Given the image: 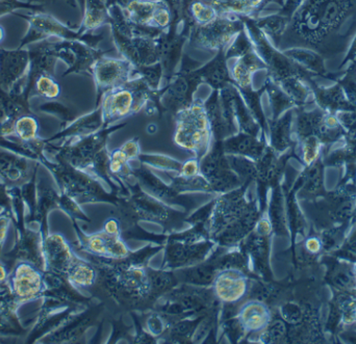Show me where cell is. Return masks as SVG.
<instances>
[{
    "label": "cell",
    "mask_w": 356,
    "mask_h": 344,
    "mask_svg": "<svg viewBox=\"0 0 356 344\" xmlns=\"http://www.w3.org/2000/svg\"><path fill=\"white\" fill-rule=\"evenodd\" d=\"M110 131H100L81 137H73V141L60 148L56 154V162L73 166L93 177L106 178L108 155L106 149V137Z\"/></svg>",
    "instance_id": "6da1fadb"
},
{
    "label": "cell",
    "mask_w": 356,
    "mask_h": 344,
    "mask_svg": "<svg viewBox=\"0 0 356 344\" xmlns=\"http://www.w3.org/2000/svg\"><path fill=\"white\" fill-rule=\"evenodd\" d=\"M175 117V144L200 160L211 149L213 141L204 101L194 100L177 112Z\"/></svg>",
    "instance_id": "7a4b0ae2"
},
{
    "label": "cell",
    "mask_w": 356,
    "mask_h": 344,
    "mask_svg": "<svg viewBox=\"0 0 356 344\" xmlns=\"http://www.w3.org/2000/svg\"><path fill=\"white\" fill-rule=\"evenodd\" d=\"M158 94L159 91L150 89L147 83L138 76L122 87L106 92L100 98L104 124L137 114L148 104L159 105Z\"/></svg>",
    "instance_id": "3957f363"
},
{
    "label": "cell",
    "mask_w": 356,
    "mask_h": 344,
    "mask_svg": "<svg viewBox=\"0 0 356 344\" xmlns=\"http://www.w3.org/2000/svg\"><path fill=\"white\" fill-rule=\"evenodd\" d=\"M244 28L243 17L218 15L211 22L194 25L188 42L192 47L198 49L225 51Z\"/></svg>",
    "instance_id": "277c9868"
},
{
    "label": "cell",
    "mask_w": 356,
    "mask_h": 344,
    "mask_svg": "<svg viewBox=\"0 0 356 344\" xmlns=\"http://www.w3.org/2000/svg\"><path fill=\"white\" fill-rule=\"evenodd\" d=\"M202 83L195 64L191 62L188 55L182 56L177 72L159 91V105L165 110L177 114L194 101V93Z\"/></svg>",
    "instance_id": "5b68a950"
},
{
    "label": "cell",
    "mask_w": 356,
    "mask_h": 344,
    "mask_svg": "<svg viewBox=\"0 0 356 344\" xmlns=\"http://www.w3.org/2000/svg\"><path fill=\"white\" fill-rule=\"evenodd\" d=\"M200 174L209 181L213 191L228 193L243 184L230 166L222 141H213V147L200 158Z\"/></svg>",
    "instance_id": "8992f818"
},
{
    "label": "cell",
    "mask_w": 356,
    "mask_h": 344,
    "mask_svg": "<svg viewBox=\"0 0 356 344\" xmlns=\"http://www.w3.org/2000/svg\"><path fill=\"white\" fill-rule=\"evenodd\" d=\"M45 164L56 177L62 193L76 202L91 201L102 191L99 183L88 173L63 162H46Z\"/></svg>",
    "instance_id": "52a82bcc"
},
{
    "label": "cell",
    "mask_w": 356,
    "mask_h": 344,
    "mask_svg": "<svg viewBox=\"0 0 356 344\" xmlns=\"http://www.w3.org/2000/svg\"><path fill=\"white\" fill-rule=\"evenodd\" d=\"M17 227L16 243L12 251L2 256L8 273L19 262H29L41 270H45L43 257V234L40 229L29 227L25 222L15 225Z\"/></svg>",
    "instance_id": "ba28073f"
},
{
    "label": "cell",
    "mask_w": 356,
    "mask_h": 344,
    "mask_svg": "<svg viewBox=\"0 0 356 344\" xmlns=\"http://www.w3.org/2000/svg\"><path fill=\"white\" fill-rule=\"evenodd\" d=\"M8 283L19 307L42 299L46 285L44 270L29 262H19L8 274Z\"/></svg>",
    "instance_id": "9c48e42d"
},
{
    "label": "cell",
    "mask_w": 356,
    "mask_h": 344,
    "mask_svg": "<svg viewBox=\"0 0 356 344\" xmlns=\"http://www.w3.org/2000/svg\"><path fill=\"white\" fill-rule=\"evenodd\" d=\"M99 99L104 93L127 85L135 75V67L127 58L102 56L92 69Z\"/></svg>",
    "instance_id": "30bf717a"
},
{
    "label": "cell",
    "mask_w": 356,
    "mask_h": 344,
    "mask_svg": "<svg viewBox=\"0 0 356 344\" xmlns=\"http://www.w3.org/2000/svg\"><path fill=\"white\" fill-rule=\"evenodd\" d=\"M113 39L122 58L129 60L136 69L160 62L159 37H127L113 33Z\"/></svg>",
    "instance_id": "8fae6325"
},
{
    "label": "cell",
    "mask_w": 356,
    "mask_h": 344,
    "mask_svg": "<svg viewBox=\"0 0 356 344\" xmlns=\"http://www.w3.org/2000/svg\"><path fill=\"white\" fill-rule=\"evenodd\" d=\"M44 272L66 278L77 257L70 243L58 233L48 234L43 241Z\"/></svg>",
    "instance_id": "7c38bea8"
},
{
    "label": "cell",
    "mask_w": 356,
    "mask_h": 344,
    "mask_svg": "<svg viewBox=\"0 0 356 344\" xmlns=\"http://www.w3.org/2000/svg\"><path fill=\"white\" fill-rule=\"evenodd\" d=\"M35 169L25 156L15 152H0V183L8 189L23 187L33 180Z\"/></svg>",
    "instance_id": "4fadbf2b"
},
{
    "label": "cell",
    "mask_w": 356,
    "mask_h": 344,
    "mask_svg": "<svg viewBox=\"0 0 356 344\" xmlns=\"http://www.w3.org/2000/svg\"><path fill=\"white\" fill-rule=\"evenodd\" d=\"M213 289L218 299L226 303H234L246 295L248 282L246 276L240 270L225 268L216 275Z\"/></svg>",
    "instance_id": "5bb4252c"
},
{
    "label": "cell",
    "mask_w": 356,
    "mask_h": 344,
    "mask_svg": "<svg viewBox=\"0 0 356 344\" xmlns=\"http://www.w3.org/2000/svg\"><path fill=\"white\" fill-rule=\"evenodd\" d=\"M31 71V58L26 52L0 53V89L10 91Z\"/></svg>",
    "instance_id": "9a60e30c"
},
{
    "label": "cell",
    "mask_w": 356,
    "mask_h": 344,
    "mask_svg": "<svg viewBox=\"0 0 356 344\" xmlns=\"http://www.w3.org/2000/svg\"><path fill=\"white\" fill-rule=\"evenodd\" d=\"M81 246L85 251L98 257L120 259L129 256V251L120 237H112L108 233H95L89 237H81Z\"/></svg>",
    "instance_id": "2e32d148"
},
{
    "label": "cell",
    "mask_w": 356,
    "mask_h": 344,
    "mask_svg": "<svg viewBox=\"0 0 356 344\" xmlns=\"http://www.w3.org/2000/svg\"><path fill=\"white\" fill-rule=\"evenodd\" d=\"M224 151L229 155L243 156L249 160H257L265 153L266 147L257 135L238 132L222 141Z\"/></svg>",
    "instance_id": "e0dca14e"
},
{
    "label": "cell",
    "mask_w": 356,
    "mask_h": 344,
    "mask_svg": "<svg viewBox=\"0 0 356 344\" xmlns=\"http://www.w3.org/2000/svg\"><path fill=\"white\" fill-rule=\"evenodd\" d=\"M227 62L225 51H218L217 55L211 62L197 68L202 83H207L213 89H221L229 83H234Z\"/></svg>",
    "instance_id": "ac0fdd59"
},
{
    "label": "cell",
    "mask_w": 356,
    "mask_h": 344,
    "mask_svg": "<svg viewBox=\"0 0 356 344\" xmlns=\"http://www.w3.org/2000/svg\"><path fill=\"white\" fill-rule=\"evenodd\" d=\"M261 69H266L265 64L254 50L236 58V64L230 70L232 81L240 89L252 87L253 74Z\"/></svg>",
    "instance_id": "d6986e66"
},
{
    "label": "cell",
    "mask_w": 356,
    "mask_h": 344,
    "mask_svg": "<svg viewBox=\"0 0 356 344\" xmlns=\"http://www.w3.org/2000/svg\"><path fill=\"white\" fill-rule=\"evenodd\" d=\"M238 320L245 332H259L269 325V310L261 302H248L238 311Z\"/></svg>",
    "instance_id": "ffe728a7"
},
{
    "label": "cell",
    "mask_w": 356,
    "mask_h": 344,
    "mask_svg": "<svg viewBox=\"0 0 356 344\" xmlns=\"http://www.w3.org/2000/svg\"><path fill=\"white\" fill-rule=\"evenodd\" d=\"M162 2V0H131L122 10L125 17L134 24L154 27V15Z\"/></svg>",
    "instance_id": "44dd1931"
},
{
    "label": "cell",
    "mask_w": 356,
    "mask_h": 344,
    "mask_svg": "<svg viewBox=\"0 0 356 344\" xmlns=\"http://www.w3.org/2000/svg\"><path fill=\"white\" fill-rule=\"evenodd\" d=\"M111 23L108 0H85V16L81 31H92Z\"/></svg>",
    "instance_id": "7402d4cb"
},
{
    "label": "cell",
    "mask_w": 356,
    "mask_h": 344,
    "mask_svg": "<svg viewBox=\"0 0 356 344\" xmlns=\"http://www.w3.org/2000/svg\"><path fill=\"white\" fill-rule=\"evenodd\" d=\"M31 25L40 35H56V37H65L67 40L79 39V35H75L69 31L64 24L58 22L54 17L48 15H35L31 17Z\"/></svg>",
    "instance_id": "603a6c76"
},
{
    "label": "cell",
    "mask_w": 356,
    "mask_h": 344,
    "mask_svg": "<svg viewBox=\"0 0 356 344\" xmlns=\"http://www.w3.org/2000/svg\"><path fill=\"white\" fill-rule=\"evenodd\" d=\"M104 119H102V108H98L93 114L89 116L83 117L81 120L77 121L74 124L71 125L66 130L63 131L60 135H56L52 139L58 137H81L86 135H92L98 130L102 125H104Z\"/></svg>",
    "instance_id": "cb8c5ba5"
},
{
    "label": "cell",
    "mask_w": 356,
    "mask_h": 344,
    "mask_svg": "<svg viewBox=\"0 0 356 344\" xmlns=\"http://www.w3.org/2000/svg\"><path fill=\"white\" fill-rule=\"evenodd\" d=\"M217 10L218 15L257 18V10L249 0H204Z\"/></svg>",
    "instance_id": "d4e9b609"
},
{
    "label": "cell",
    "mask_w": 356,
    "mask_h": 344,
    "mask_svg": "<svg viewBox=\"0 0 356 344\" xmlns=\"http://www.w3.org/2000/svg\"><path fill=\"white\" fill-rule=\"evenodd\" d=\"M66 279L77 291L89 289L95 283V268L91 264L77 257L76 261L67 274Z\"/></svg>",
    "instance_id": "484cf974"
},
{
    "label": "cell",
    "mask_w": 356,
    "mask_h": 344,
    "mask_svg": "<svg viewBox=\"0 0 356 344\" xmlns=\"http://www.w3.org/2000/svg\"><path fill=\"white\" fill-rule=\"evenodd\" d=\"M14 137L21 144H33L40 141L39 122L33 114L25 112L15 122Z\"/></svg>",
    "instance_id": "4316f807"
},
{
    "label": "cell",
    "mask_w": 356,
    "mask_h": 344,
    "mask_svg": "<svg viewBox=\"0 0 356 344\" xmlns=\"http://www.w3.org/2000/svg\"><path fill=\"white\" fill-rule=\"evenodd\" d=\"M186 12L191 29L194 25L211 22L218 16L217 10L204 0H188Z\"/></svg>",
    "instance_id": "83f0119b"
},
{
    "label": "cell",
    "mask_w": 356,
    "mask_h": 344,
    "mask_svg": "<svg viewBox=\"0 0 356 344\" xmlns=\"http://www.w3.org/2000/svg\"><path fill=\"white\" fill-rule=\"evenodd\" d=\"M251 19L255 25L265 33L266 37H270L273 42L280 41V35L284 33L286 22H288V18L282 16V14Z\"/></svg>",
    "instance_id": "f1b7e54d"
},
{
    "label": "cell",
    "mask_w": 356,
    "mask_h": 344,
    "mask_svg": "<svg viewBox=\"0 0 356 344\" xmlns=\"http://www.w3.org/2000/svg\"><path fill=\"white\" fill-rule=\"evenodd\" d=\"M135 75L143 79L154 91H160L164 83V71L161 62L150 66L135 68Z\"/></svg>",
    "instance_id": "f546056e"
},
{
    "label": "cell",
    "mask_w": 356,
    "mask_h": 344,
    "mask_svg": "<svg viewBox=\"0 0 356 344\" xmlns=\"http://www.w3.org/2000/svg\"><path fill=\"white\" fill-rule=\"evenodd\" d=\"M254 50L252 40L249 37L246 28H244L225 50V58H227V60L230 58H242L245 54L250 53Z\"/></svg>",
    "instance_id": "4dcf8cb0"
},
{
    "label": "cell",
    "mask_w": 356,
    "mask_h": 344,
    "mask_svg": "<svg viewBox=\"0 0 356 344\" xmlns=\"http://www.w3.org/2000/svg\"><path fill=\"white\" fill-rule=\"evenodd\" d=\"M35 92L45 99H56L60 95V85L54 75L43 74L35 79Z\"/></svg>",
    "instance_id": "1f68e13d"
},
{
    "label": "cell",
    "mask_w": 356,
    "mask_h": 344,
    "mask_svg": "<svg viewBox=\"0 0 356 344\" xmlns=\"http://www.w3.org/2000/svg\"><path fill=\"white\" fill-rule=\"evenodd\" d=\"M139 160L144 164L152 166V168L160 169L163 171H171V172L179 173L181 169V162L168 156L160 155V154H143L140 155Z\"/></svg>",
    "instance_id": "d6a6232c"
},
{
    "label": "cell",
    "mask_w": 356,
    "mask_h": 344,
    "mask_svg": "<svg viewBox=\"0 0 356 344\" xmlns=\"http://www.w3.org/2000/svg\"><path fill=\"white\" fill-rule=\"evenodd\" d=\"M241 95H242L243 99H244L245 103L248 106L249 110H250L252 116L254 117L257 122L259 123V126H261V122L264 120L263 110H261V97L263 91H254L253 87H249V89H238Z\"/></svg>",
    "instance_id": "836d02e7"
},
{
    "label": "cell",
    "mask_w": 356,
    "mask_h": 344,
    "mask_svg": "<svg viewBox=\"0 0 356 344\" xmlns=\"http://www.w3.org/2000/svg\"><path fill=\"white\" fill-rule=\"evenodd\" d=\"M199 174H200V160L196 157L184 162L178 173L179 176L186 177V178H191Z\"/></svg>",
    "instance_id": "e575fe53"
},
{
    "label": "cell",
    "mask_w": 356,
    "mask_h": 344,
    "mask_svg": "<svg viewBox=\"0 0 356 344\" xmlns=\"http://www.w3.org/2000/svg\"><path fill=\"white\" fill-rule=\"evenodd\" d=\"M120 149L124 152L129 162L134 160H139L140 155H141V148H140L138 139H129L121 146Z\"/></svg>",
    "instance_id": "d590c367"
},
{
    "label": "cell",
    "mask_w": 356,
    "mask_h": 344,
    "mask_svg": "<svg viewBox=\"0 0 356 344\" xmlns=\"http://www.w3.org/2000/svg\"><path fill=\"white\" fill-rule=\"evenodd\" d=\"M104 231L112 237H120V226L119 223L114 218H110L104 224Z\"/></svg>",
    "instance_id": "8d00e7d4"
},
{
    "label": "cell",
    "mask_w": 356,
    "mask_h": 344,
    "mask_svg": "<svg viewBox=\"0 0 356 344\" xmlns=\"http://www.w3.org/2000/svg\"><path fill=\"white\" fill-rule=\"evenodd\" d=\"M272 2H276V3L284 4V1L282 0H264L263 6H261V10H264L266 6H268L269 3H272Z\"/></svg>",
    "instance_id": "74e56055"
},
{
    "label": "cell",
    "mask_w": 356,
    "mask_h": 344,
    "mask_svg": "<svg viewBox=\"0 0 356 344\" xmlns=\"http://www.w3.org/2000/svg\"><path fill=\"white\" fill-rule=\"evenodd\" d=\"M4 35H6V31H4L3 27L0 26V43L4 39Z\"/></svg>",
    "instance_id": "f35d334b"
},
{
    "label": "cell",
    "mask_w": 356,
    "mask_h": 344,
    "mask_svg": "<svg viewBox=\"0 0 356 344\" xmlns=\"http://www.w3.org/2000/svg\"><path fill=\"white\" fill-rule=\"evenodd\" d=\"M3 210H6V209H4L3 207H1V206H0V214H1V212H3ZM6 210H8V209H6Z\"/></svg>",
    "instance_id": "ab89813d"
}]
</instances>
